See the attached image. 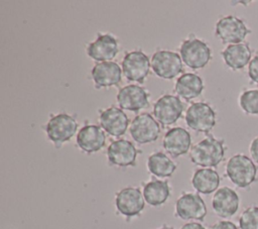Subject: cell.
I'll use <instances>...</instances> for the list:
<instances>
[{"mask_svg":"<svg viewBox=\"0 0 258 229\" xmlns=\"http://www.w3.org/2000/svg\"><path fill=\"white\" fill-rule=\"evenodd\" d=\"M184 105L179 98L173 95H163L153 106V115L162 126L174 124L181 116Z\"/></svg>","mask_w":258,"mask_h":229,"instance_id":"9","label":"cell"},{"mask_svg":"<svg viewBox=\"0 0 258 229\" xmlns=\"http://www.w3.org/2000/svg\"><path fill=\"white\" fill-rule=\"evenodd\" d=\"M156 229H174L172 226H169V225H166V224H164V225H162L161 227H158V228H156Z\"/></svg>","mask_w":258,"mask_h":229,"instance_id":"32","label":"cell"},{"mask_svg":"<svg viewBox=\"0 0 258 229\" xmlns=\"http://www.w3.org/2000/svg\"><path fill=\"white\" fill-rule=\"evenodd\" d=\"M249 152L251 155L252 160L258 164V135L253 138V140L250 143Z\"/></svg>","mask_w":258,"mask_h":229,"instance_id":"30","label":"cell"},{"mask_svg":"<svg viewBox=\"0 0 258 229\" xmlns=\"http://www.w3.org/2000/svg\"><path fill=\"white\" fill-rule=\"evenodd\" d=\"M106 143L105 131L101 126L90 124L81 128L77 135V144L86 153H95L101 150Z\"/></svg>","mask_w":258,"mask_h":229,"instance_id":"17","label":"cell"},{"mask_svg":"<svg viewBox=\"0 0 258 229\" xmlns=\"http://www.w3.org/2000/svg\"><path fill=\"white\" fill-rule=\"evenodd\" d=\"M215 29L216 35L222 42L228 44L241 43L245 37L251 33V30L244 20L234 15H228L219 19Z\"/></svg>","mask_w":258,"mask_h":229,"instance_id":"4","label":"cell"},{"mask_svg":"<svg viewBox=\"0 0 258 229\" xmlns=\"http://www.w3.org/2000/svg\"><path fill=\"white\" fill-rule=\"evenodd\" d=\"M179 53L182 62L192 70L206 67L212 59V51L209 45L196 37L184 40L180 45Z\"/></svg>","mask_w":258,"mask_h":229,"instance_id":"3","label":"cell"},{"mask_svg":"<svg viewBox=\"0 0 258 229\" xmlns=\"http://www.w3.org/2000/svg\"><path fill=\"white\" fill-rule=\"evenodd\" d=\"M191 137L187 130L182 127H173L169 129L163 137V148L172 157H178L185 154L190 147Z\"/></svg>","mask_w":258,"mask_h":229,"instance_id":"18","label":"cell"},{"mask_svg":"<svg viewBox=\"0 0 258 229\" xmlns=\"http://www.w3.org/2000/svg\"><path fill=\"white\" fill-rule=\"evenodd\" d=\"M150 62L141 50H133L125 54L122 62V72L128 81L143 83L149 74Z\"/></svg>","mask_w":258,"mask_h":229,"instance_id":"11","label":"cell"},{"mask_svg":"<svg viewBox=\"0 0 258 229\" xmlns=\"http://www.w3.org/2000/svg\"><path fill=\"white\" fill-rule=\"evenodd\" d=\"M151 68L157 77L170 80L181 73L182 60L177 52L157 50L152 55Z\"/></svg>","mask_w":258,"mask_h":229,"instance_id":"8","label":"cell"},{"mask_svg":"<svg viewBox=\"0 0 258 229\" xmlns=\"http://www.w3.org/2000/svg\"><path fill=\"white\" fill-rule=\"evenodd\" d=\"M185 122L197 132L209 133L216 125V112L208 103L196 102L186 110Z\"/></svg>","mask_w":258,"mask_h":229,"instance_id":"5","label":"cell"},{"mask_svg":"<svg viewBox=\"0 0 258 229\" xmlns=\"http://www.w3.org/2000/svg\"><path fill=\"white\" fill-rule=\"evenodd\" d=\"M100 125L109 135L120 137L125 134L128 128L129 118L121 108L110 107L102 111L100 115Z\"/></svg>","mask_w":258,"mask_h":229,"instance_id":"16","label":"cell"},{"mask_svg":"<svg viewBox=\"0 0 258 229\" xmlns=\"http://www.w3.org/2000/svg\"><path fill=\"white\" fill-rule=\"evenodd\" d=\"M240 206V198L237 192L229 187L219 188L212 199V207L216 215L221 218L234 216Z\"/></svg>","mask_w":258,"mask_h":229,"instance_id":"14","label":"cell"},{"mask_svg":"<svg viewBox=\"0 0 258 229\" xmlns=\"http://www.w3.org/2000/svg\"><path fill=\"white\" fill-rule=\"evenodd\" d=\"M204 90L202 78L192 73H185L177 78L174 85V92L184 100H191L199 97Z\"/></svg>","mask_w":258,"mask_h":229,"instance_id":"24","label":"cell"},{"mask_svg":"<svg viewBox=\"0 0 258 229\" xmlns=\"http://www.w3.org/2000/svg\"><path fill=\"white\" fill-rule=\"evenodd\" d=\"M77 129L76 119L64 113L52 116L45 125L47 137L54 144H62L69 141L76 134Z\"/></svg>","mask_w":258,"mask_h":229,"instance_id":"7","label":"cell"},{"mask_svg":"<svg viewBox=\"0 0 258 229\" xmlns=\"http://www.w3.org/2000/svg\"><path fill=\"white\" fill-rule=\"evenodd\" d=\"M180 229H206V227L198 222H188L182 225Z\"/></svg>","mask_w":258,"mask_h":229,"instance_id":"31","label":"cell"},{"mask_svg":"<svg viewBox=\"0 0 258 229\" xmlns=\"http://www.w3.org/2000/svg\"><path fill=\"white\" fill-rule=\"evenodd\" d=\"M226 175L238 188L246 189L257 179V166L249 156L238 153L229 158L226 164Z\"/></svg>","mask_w":258,"mask_h":229,"instance_id":"2","label":"cell"},{"mask_svg":"<svg viewBox=\"0 0 258 229\" xmlns=\"http://www.w3.org/2000/svg\"><path fill=\"white\" fill-rule=\"evenodd\" d=\"M130 134L137 143H150L159 137L160 126L150 114L143 113L133 119L130 125Z\"/></svg>","mask_w":258,"mask_h":229,"instance_id":"12","label":"cell"},{"mask_svg":"<svg viewBox=\"0 0 258 229\" xmlns=\"http://www.w3.org/2000/svg\"><path fill=\"white\" fill-rule=\"evenodd\" d=\"M240 229H258V206L246 208L239 218Z\"/></svg>","mask_w":258,"mask_h":229,"instance_id":"27","label":"cell"},{"mask_svg":"<svg viewBox=\"0 0 258 229\" xmlns=\"http://www.w3.org/2000/svg\"><path fill=\"white\" fill-rule=\"evenodd\" d=\"M148 92L141 86L128 85L121 88L117 95V101L121 109L138 112L148 106Z\"/></svg>","mask_w":258,"mask_h":229,"instance_id":"15","label":"cell"},{"mask_svg":"<svg viewBox=\"0 0 258 229\" xmlns=\"http://www.w3.org/2000/svg\"><path fill=\"white\" fill-rule=\"evenodd\" d=\"M147 168L157 178H169L176 169V164L164 152L156 151L148 156Z\"/></svg>","mask_w":258,"mask_h":229,"instance_id":"25","label":"cell"},{"mask_svg":"<svg viewBox=\"0 0 258 229\" xmlns=\"http://www.w3.org/2000/svg\"><path fill=\"white\" fill-rule=\"evenodd\" d=\"M210 229H238L237 225L229 220H220L213 224Z\"/></svg>","mask_w":258,"mask_h":229,"instance_id":"29","label":"cell"},{"mask_svg":"<svg viewBox=\"0 0 258 229\" xmlns=\"http://www.w3.org/2000/svg\"><path fill=\"white\" fill-rule=\"evenodd\" d=\"M92 79L97 88L117 86L122 80V70L115 62L98 63L92 69Z\"/></svg>","mask_w":258,"mask_h":229,"instance_id":"20","label":"cell"},{"mask_svg":"<svg viewBox=\"0 0 258 229\" xmlns=\"http://www.w3.org/2000/svg\"><path fill=\"white\" fill-rule=\"evenodd\" d=\"M225 142L212 135L195 144L189 153L191 162L203 167H216L225 157Z\"/></svg>","mask_w":258,"mask_h":229,"instance_id":"1","label":"cell"},{"mask_svg":"<svg viewBox=\"0 0 258 229\" xmlns=\"http://www.w3.org/2000/svg\"><path fill=\"white\" fill-rule=\"evenodd\" d=\"M115 206L119 214L130 219L141 214L145 207V200L138 188L126 187L116 193Z\"/></svg>","mask_w":258,"mask_h":229,"instance_id":"6","label":"cell"},{"mask_svg":"<svg viewBox=\"0 0 258 229\" xmlns=\"http://www.w3.org/2000/svg\"><path fill=\"white\" fill-rule=\"evenodd\" d=\"M145 202L151 207L163 205L170 196V186L166 180L153 179L143 186Z\"/></svg>","mask_w":258,"mask_h":229,"instance_id":"22","label":"cell"},{"mask_svg":"<svg viewBox=\"0 0 258 229\" xmlns=\"http://www.w3.org/2000/svg\"><path fill=\"white\" fill-rule=\"evenodd\" d=\"M137 154L135 145L126 139L115 140L107 148L109 163L120 167L135 166Z\"/></svg>","mask_w":258,"mask_h":229,"instance_id":"13","label":"cell"},{"mask_svg":"<svg viewBox=\"0 0 258 229\" xmlns=\"http://www.w3.org/2000/svg\"><path fill=\"white\" fill-rule=\"evenodd\" d=\"M175 216L182 220L204 221L207 206L199 194L184 193L175 202Z\"/></svg>","mask_w":258,"mask_h":229,"instance_id":"10","label":"cell"},{"mask_svg":"<svg viewBox=\"0 0 258 229\" xmlns=\"http://www.w3.org/2000/svg\"><path fill=\"white\" fill-rule=\"evenodd\" d=\"M248 75L252 82L258 84V53L251 59L248 65Z\"/></svg>","mask_w":258,"mask_h":229,"instance_id":"28","label":"cell"},{"mask_svg":"<svg viewBox=\"0 0 258 229\" xmlns=\"http://www.w3.org/2000/svg\"><path fill=\"white\" fill-rule=\"evenodd\" d=\"M241 109L250 115H258V89L244 91L239 97Z\"/></svg>","mask_w":258,"mask_h":229,"instance_id":"26","label":"cell"},{"mask_svg":"<svg viewBox=\"0 0 258 229\" xmlns=\"http://www.w3.org/2000/svg\"><path fill=\"white\" fill-rule=\"evenodd\" d=\"M221 178L217 170L210 167L197 169L191 178L192 188L201 194L209 195L216 192L220 186Z\"/></svg>","mask_w":258,"mask_h":229,"instance_id":"23","label":"cell"},{"mask_svg":"<svg viewBox=\"0 0 258 229\" xmlns=\"http://www.w3.org/2000/svg\"><path fill=\"white\" fill-rule=\"evenodd\" d=\"M88 55L97 62H108L118 53L117 39L111 34H99L87 47Z\"/></svg>","mask_w":258,"mask_h":229,"instance_id":"19","label":"cell"},{"mask_svg":"<svg viewBox=\"0 0 258 229\" xmlns=\"http://www.w3.org/2000/svg\"><path fill=\"white\" fill-rule=\"evenodd\" d=\"M225 64L233 71L242 70L249 65L252 59V50L248 43L241 42L229 44L221 52Z\"/></svg>","mask_w":258,"mask_h":229,"instance_id":"21","label":"cell"}]
</instances>
